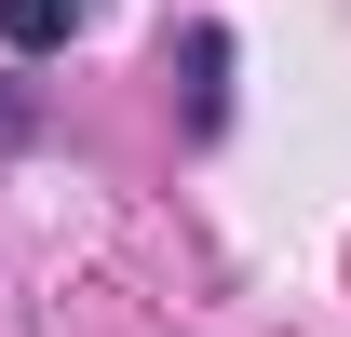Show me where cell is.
<instances>
[{
  "label": "cell",
  "instance_id": "obj_2",
  "mask_svg": "<svg viewBox=\"0 0 351 337\" xmlns=\"http://www.w3.org/2000/svg\"><path fill=\"white\" fill-rule=\"evenodd\" d=\"M217 68H230V41L203 27V41H189V122H203V135H217V108H230V95H217Z\"/></svg>",
  "mask_w": 351,
  "mask_h": 337
},
{
  "label": "cell",
  "instance_id": "obj_1",
  "mask_svg": "<svg viewBox=\"0 0 351 337\" xmlns=\"http://www.w3.org/2000/svg\"><path fill=\"white\" fill-rule=\"evenodd\" d=\"M95 14H108V0H0V41H14V54H68Z\"/></svg>",
  "mask_w": 351,
  "mask_h": 337
}]
</instances>
